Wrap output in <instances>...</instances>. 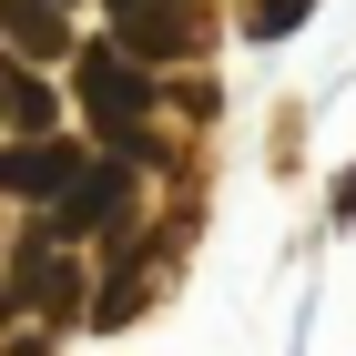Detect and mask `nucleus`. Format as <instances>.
<instances>
[{"label":"nucleus","instance_id":"f03ea898","mask_svg":"<svg viewBox=\"0 0 356 356\" xmlns=\"http://www.w3.org/2000/svg\"><path fill=\"white\" fill-rule=\"evenodd\" d=\"M112 21H122V51H143V61L193 51V0H112Z\"/></svg>","mask_w":356,"mask_h":356},{"label":"nucleus","instance_id":"7ed1b4c3","mask_svg":"<svg viewBox=\"0 0 356 356\" xmlns=\"http://www.w3.org/2000/svg\"><path fill=\"white\" fill-rule=\"evenodd\" d=\"M72 254H51V234L41 245H21V265H10V296H31V305H51V316H72Z\"/></svg>","mask_w":356,"mask_h":356},{"label":"nucleus","instance_id":"f257e3e1","mask_svg":"<svg viewBox=\"0 0 356 356\" xmlns=\"http://www.w3.org/2000/svg\"><path fill=\"white\" fill-rule=\"evenodd\" d=\"M82 102H92V122H102L112 143H133L143 112H153V72H143V51L92 41V51H82Z\"/></svg>","mask_w":356,"mask_h":356},{"label":"nucleus","instance_id":"39448f33","mask_svg":"<svg viewBox=\"0 0 356 356\" xmlns=\"http://www.w3.org/2000/svg\"><path fill=\"white\" fill-rule=\"evenodd\" d=\"M305 10H316V0H245V41H285Z\"/></svg>","mask_w":356,"mask_h":356},{"label":"nucleus","instance_id":"20e7f679","mask_svg":"<svg viewBox=\"0 0 356 356\" xmlns=\"http://www.w3.org/2000/svg\"><path fill=\"white\" fill-rule=\"evenodd\" d=\"M10 41L31 61H61L72 51V21H61V0H10Z\"/></svg>","mask_w":356,"mask_h":356}]
</instances>
